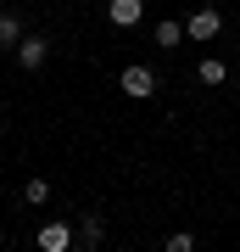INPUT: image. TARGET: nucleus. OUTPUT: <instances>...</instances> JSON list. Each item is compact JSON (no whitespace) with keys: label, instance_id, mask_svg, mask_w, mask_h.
Returning a JSON list of instances; mask_svg holds the SVG:
<instances>
[{"label":"nucleus","instance_id":"nucleus-1","mask_svg":"<svg viewBox=\"0 0 240 252\" xmlns=\"http://www.w3.org/2000/svg\"><path fill=\"white\" fill-rule=\"evenodd\" d=\"M123 95H134V101H151V90H157V73L151 67H123Z\"/></svg>","mask_w":240,"mask_h":252},{"label":"nucleus","instance_id":"nucleus-2","mask_svg":"<svg viewBox=\"0 0 240 252\" xmlns=\"http://www.w3.org/2000/svg\"><path fill=\"white\" fill-rule=\"evenodd\" d=\"M218 28H223V17H218L213 6H201V11H190V17H185V34H190V39H213Z\"/></svg>","mask_w":240,"mask_h":252},{"label":"nucleus","instance_id":"nucleus-3","mask_svg":"<svg viewBox=\"0 0 240 252\" xmlns=\"http://www.w3.org/2000/svg\"><path fill=\"white\" fill-rule=\"evenodd\" d=\"M67 247H73V224H62V219L39 224V252H67Z\"/></svg>","mask_w":240,"mask_h":252},{"label":"nucleus","instance_id":"nucleus-4","mask_svg":"<svg viewBox=\"0 0 240 252\" xmlns=\"http://www.w3.org/2000/svg\"><path fill=\"white\" fill-rule=\"evenodd\" d=\"M140 11H145V0H107L112 28H134V23H140Z\"/></svg>","mask_w":240,"mask_h":252},{"label":"nucleus","instance_id":"nucleus-5","mask_svg":"<svg viewBox=\"0 0 240 252\" xmlns=\"http://www.w3.org/2000/svg\"><path fill=\"white\" fill-rule=\"evenodd\" d=\"M45 56H51V45H45V39H23L17 45V62L34 73V67H45Z\"/></svg>","mask_w":240,"mask_h":252},{"label":"nucleus","instance_id":"nucleus-6","mask_svg":"<svg viewBox=\"0 0 240 252\" xmlns=\"http://www.w3.org/2000/svg\"><path fill=\"white\" fill-rule=\"evenodd\" d=\"M6 45H23V23H17V11H0V51Z\"/></svg>","mask_w":240,"mask_h":252},{"label":"nucleus","instance_id":"nucleus-7","mask_svg":"<svg viewBox=\"0 0 240 252\" xmlns=\"http://www.w3.org/2000/svg\"><path fill=\"white\" fill-rule=\"evenodd\" d=\"M179 39H185V23H157V45L162 51H173Z\"/></svg>","mask_w":240,"mask_h":252},{"label":"nucleus","instance_id":"nucleus-8","mask_svg":"<svg viewBox=\"0 0 240 252\" xmlns=\"http://www.w3.org/2000/svg\"><path fill=\"white\" fill-rule=\"evenodd\" d=\"M196 73H201V84H223V79H229V67H223L218 56H207V62H201Z\"/></svg>","mask_w":240,"mask_h":252},{"label":"nucleus","instance_id":"nucleus-9","mask_svg":"<svg viewBox=\"0 0 240 252\" xmlns=\"http://www.w3.org/2000/svg\"><path fill=\"white\" fill-rule=\"evenodd\" d=\"M45 196H51V185H45V180H28V185H23V202H28V207H39Z\"/></svg>","mask_w":240,"mask_h":252},{"label":"nucleus","instance_id":"nucleus-10","mask_svg":"<svg viewBox=\"0 0 240 252\" xmlns=\"http://www.w3.org/2000/svg\"><path fill=\"white\" fill-rule=\"evenodd\" d=\"M79 241L84 247H101V219H84V224H79Z\"/></svg>","mask_w":240,"mask_h":252},{"label":"nucleus","instance_id":"nucleus-11","mask_svg":"<svg viewBox=\"0 0 240 252\" xmlns=\"http://www.w3.org/2000/svg\"><path fill=\"white\" fill-rule=\"evenodd\" d=\"M168 252H196V235H190V230H179V235H168Z\"/></svg>","mask_w":240,"mask_h":252}]
</instances>
